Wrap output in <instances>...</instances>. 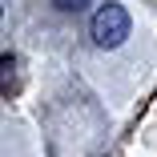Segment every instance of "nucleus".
Listing matches in <instances>:
<instances>
[{"label": "nucleus", "instance_id": "nucleus-1", "mask_svg": "<svg viewBox=\"0 0 157 157\" xmlns=\"http://www.w3.org/2000/svg\"><path fill=\"white\" fill-rule=\"evenodd\" d=\"M129 12H125L121 4H105L97 8V16H93V40H97L101 48H117L125 44V36H129Z\"/></svg>", "mask_w": 157, "mask_h": 157}, {"label": "nucleus", "instance_id": "nucleus-2", "mask_svg": "<svg viewBox=\"0 0 157 157\" xmlns=\"http://www.w3.org/2000/svg\"><path fill=\"white\" fill-rule=\"evenodd\" d=\"M12 89H16V60L12 56H0V93L8 97Z\"/></svg>", "mask_w": 157, "mask_h": 157}, {"label": "nucleus", "instance_id": "nucleus-3", "mask_svg": "<svg viewBox=\"0 0 157 157\" xmlns=\"http://www.w3.org/2000/svg\"><path fill=\"white\" fill-rule=\"evenodd\" d=\"M52 4H56L60 12H81V8L89 4V0H52Z\"/></svg>", "mask_w": 157, "mask_h": 157}]
</instances>
